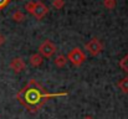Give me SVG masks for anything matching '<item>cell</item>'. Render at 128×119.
<instances>
[{
  "instance_id": "obj_11",
  "label": "cell",
  "mask_w": 128,
  "mask_h": 119,
  "mask_svg": "<svg viewBox=\"0 0 128 119\" xmlns=\"http://www.w3.org/2000/svg\"><path fill=\"white\" fill-rule=\"evenodd\" d=\"M103 5H104L106 9L113 10L116 7V5H117V1L116 0H103Z\"/></svg>"
},
{
  "instance_id": "obj_9",
  "label": "cell",
  "mask_w": 128,
  "mask_h": 119,
  "mask_svg": "<svg viewBox=\"0 0 128 119\" xmlns=\"http://www.w3.org/2000/svg\"><path fill=\"white\" fill-rule=\"evenodd\" d=\"M118 88L123 92V93H128V77H124L122 78L120 82H118Z\"/></svg>"
},
{
  "instance_id": "obj_5",
  "label": "cell",
  "mask_w": 128,
  "mask_h": 119,
  "mask_svg": "<svg viewBox=\"0 0 128 119\" xmlns=\"http://www.w3.org/2000/svg\"><path fill=\"white\" fill-rule=\"evenodd\" d=\"M85 48L92 56H97V55H100L102 52L103 46H102V42L98 39H91L85 45Z\"/></svg>"
},
{
  "instance_id": "obj_13",
  "label": "cell",
  "mask_w": 128,
  "mask_h": 119,
  "mask_svg": "<svg viewBox=\"0 0 128 119\" xmlns=\"http://www.w3.org/2000/svg\"><path fill=\"white\" fill-rule=\"evenodd\" d=\"M52 6L56 10H61L65 6V0H52Z\"/></svg>"
},
{
  "instance_id": "obj_14",
  "label": "cell",
  "mask_w": 128,
  "mask_h": 119,
  "mask_svg": "<svg viewBox=\"0 0 128 119\" xmlns=\"http://www.w3.org/2000/svg\"><path fill=\"white\" fill-rule=\"evenodd\" d=\"M9 2H10V0H0V10L4 9L6 5H9Z\"/></svg>"
},
{
  "instance_id": "obj_15",
  "label": "cell",
  "mask_w": 128,
  "mask_h": 119,
  "mask_svg": "<svg viewBox=\"0 0 128 119\" xmlns=\"http://www.w3.org/2000/svg\"><path fill=\"white\" fill-rule=\"evenodd\" d=\"M5 36H4V35H1V34H0V46H1V45H4V43H5Z\"/></svg>"
},
{
  "instance_id": "obj_12",
  "label": "cell",
  "mask_w": 128,
  "mask_h": 119,
  "mask_svg": "<svg viewBox=\"0 0 128 119\" xmlns=\"http://www.w3.org/2000/svg\"><path fill=\"white\" fill-rule=\"evenodd\" d=\"M120 67L124 71V72H127L128 73V53L120 61Z\"/></svg>"
},
{
  "instance_id": "obj_6",
  "label": "cell",
  "mask_w": 128,
  "mask_h": 119,
  "mask_svg": "<svg viewBox=\"0 0 128 119\" xmlns=\"http://www.w3.org/2000/svg\"><path fill=\"white\" fill-rule=\"evenodd\" d=\"M10 68L15 72V73H20L25 70V62L21 57H15L11 60L10 62Z\"/></svg>"
},
{
  "instance_id": "obj_1",
  "label": "cell",
  "mask_w": 128,
  "mask_h": 119,
  "mask_svg": "<svg viewBox=\"0 0 128 119\" xmlns=\"http://www.w3.org/2000/svg\"><path fill=\"white\" fill-rule=\"evenodd\" d=\"M67 92L62 93H47L42 86L36 82V79H30L29 83L18 92L16 99L31 113H36L39 109H41L44 104L54 97H61L67 96Z\"/></svg>"
},
{
  "instance_id": "obj_8",
  "label": "cell",
  "mask_w": 128,
  "mask_h": 119,
  "mask_svg": "<svg viewBox=\"0 0 128 119\" xmlns=\"http://www.w3.org/2000/svg\"><path fill=\"white\" fill-rule=\"evenodd\" d=\"M54 63H55V66H56V67L62 68V67H65V66H66V63H67V57H66V56H64V55H60V56H57V57L54 60Z\"/></svg>"
},
{
  "instance_id": "obj_7",
  "label": "cell",
  "mask_w": 128,
  "mask_h": 119,
  "mask_svg": "<svg viewBox=\"0 0 128 119\" xmlns=\"http://www.w3.org/2000/svg\"><path fill=\"white\" fill-rule=\"evenodd\" d=\"M29 61H30V65H31L32 67H40L44 62V57L40 53H32V55L30 56Z\"/></svg>"
},
{
  "instance_id": "obj_4",
  "label": "cell",
  "mask_w": 128,
  "mask_h": 119,
  "mask_svg": "<svg viewBox=\"0 0 128 119\" xmlns=\"http://www.w3.org/2000/svg\"><path fill=\"white\" fill-rule=\"evenodd\" d=\"M56 45L52 42V41H50V40H46V41H44L40 45V47H39V53L42 56V57H46V58H50V57H52L54 56V53L56 52Z\"/></svg>"
},
{
  "instance_id": "obj_10",
  "label": "cell",
  "mask_w": 128,
  "mask_h": 119,
  "mask_svg": "<svg viewBox=\"0 0 128 119\" xmlns=\"http://www.w3.org/2000/svg\"><path fill=\"white\" fill-rule=\"evenodd\" d=\"M24 19H25V15H24V12L20 11V10H16V11L12 14V20L16 21V22H21Z\"/></svg>"
},
{
  "instance_id": "obj_16",
  "label": "cell",
  "mask_w": 128,
  "mask_h": 119,
  "mask_svg": "<svg viewBox=\"0 0 128 119\" xmlns=\"http://www.w3.org/2000/svg\"><path fill=\"white\" fill-rule=\"evenodd\" d=\"M84 119H94V118H93V117H91V116H86Z\"/></svg>"
},
{
  "instance_id": "obj_2",
  "label": "cell",
  "mask_w": 128,
  "mask_h": 119,
  "mask_svg": "<svg viewBox=\"0 0 128 119\" xmlns=\"http://www.w3.org/2000/svg\"><path fill=\"white\" fill-rule=\"evenodd\" d=\"M25 10L29 14H31L34 17H36L38 20H41L48 12V7L42 1H29L25 4Z\"/></svg>"
},
{
  "instance_id": "obj_3",
  "label": "cell",
  "mask_w": 128,
  "mask_h": 119,
  "mask_svg": "<svg viewBox=\"0 0 128 119\" xmlns=\"http://www.w3.org/2000/svg\"><path fill=\"white\" fill-rule=\"evenodd\" d=\"M67 61H70L74 66H81L86 61L85 52H84L81 48L75 47V48H72V50L68 52V55H67Z\"/></svg>"
}]
</instances>
